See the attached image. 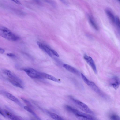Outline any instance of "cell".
<instances>
[{"instance_id":"6da1fadb","label":"cell","mask_w":120,"mask_h":120,"mask_svg":"<svg viewBox=\"0 0 120 120\" xmlns=\"http://www.w3.org/2000/svg\"><path fill=\"white\" fill-rule=\"evenodd\" d=\"M65 107L68 111L72 113L80 119L90 120L96 119L91 115L79 111L71 106L66 105Z\"/></svg>"},{"instance_id":"7a4b0ae2","label":"cell","mask_w":120,"mask_h":120,"mask_svg":"<svg viewBox=\"0 0 120 120\" xmlns=\"http://www.w3.org/2000/svg\"><path fill=\"white\" fill-rule=\"evenodd\" d=\"M0 35L3 38L9 41H15L19 39V37L13 33L7 28L0 26Z\"/></svg>"},{"instance_id":"3957f363","label":"cell","mask_w":120,"mask_h":120,"mask_svg":"<svg viewBox=\"0 0 120 120\" xmlns=\"http://www.w3.org/2000/svg\"><path fill=\"white\" fill-rule=\"evenodd\" d=\"M69 98L74 103L82 110L86 113L92 115H94V112L85 103L71 96H70Z\"/></svg>"},{"instance_id":"277c9868","label":"cell","mask_w":120,"mask_h":120,"mask_svg":"<svg viewBox=\"0 0 120 120\" xmlns=\"http://www.w3.org/2000/svg\"><path fill=\"white\" fill-rule=\"evenodd\" d=\"M23 70L29 76L32 78L37 79L44 78L42 76L41 72L32 68H25Z\"/></svg>"},{"instance_id":"5b68a950","label":"cell","mask_w":120,"mask_h":120,"mask_svg":"<svg viewBox=\"0 0 120 120\" xmlns=\"http://www.w3.org/2000/svg\"><path fill=\"white\" fill-rule=\"evenodd\" d=\"M88 86L101 97L105 99H108V97L106 95L100 90L94 82L90 81Z\"/></svg>"},{"instance_id":"8992f818","label":"cell","mask_w":120,"mask_h":120,"mask_svg":"<svg viewBox=\"0 0 120 120\" xmlns=\"http://www.w3.org/2000/svg\"><path fill=\"white\" fill-rule=\"evenodd\" d=\"M3 72L9 77L8 78L17 81L23 85V83L22 80L10 70L4 69L3 70Z\"/></svg>"},{"instance_id":"52a82bcc","label":"cell","mask_w":120,"mask_h":120,"mask_svg":"<svg viewBox=\"0 0 120 120\" xmlns=\"http://www.w3.org/2000/svg\"><path fill=\"white\" fill-rule=\"evenodd\" d=\"M0 114L4 117H7L12 120H19L20 119L18 117L12 114L7 110H2L1 109L0 110Z\"/></svg>"},{"instance_id":"ba28073f","label":"cell","mask_w":120,"mask_h":120,"mask_svg":"<svg viewBox=\"0 0 120 120\" xmlns=\"http://www.w3.org/2000/svg\"><path fill=\"white\" fill-rule=\"evenodd\" d=\"M37 44L41 49L46 53L50 57H52V51L53 49L40 42H37Z\"/></svg>"},{"instance_id":"9c48e42d","label":"cell","mask_w":120,"mask_h":120,"mask_svg":"<svg viewBox=\"0 0 120 120\" xmlns=\"http://www.w3.org/2000/svg\"><path fill=\"white\" fill-rule=\"evenodd\" d=\"M83 58L87 63L91 67L94 73L96 74L97 73L96 67L92 58L86 54L84 55Z\"/></svg>"},{"instance_id":"30bf717a","label":"cell","mask_w":120,"mask_h":120,"mask_svg":"<svg viewBox=\"0 0 120 120\" xmlns=\"http://www.w3.org/2000/svg\"><path fill=\"white\" fill-rule=\"evenodd\" d=\"M109 83L114 89L116 90L120 85V79L116 76L113 77L110 80Z\"/></svg>"},{"instance_id":"8fae6325","label":"cell","mask_w":120,"mask_h":120,"mask_svg":"<svg viewBox=\"0 0 120 120\" xmlns=\"http://www.w3.org/2000/svg\"><path fill=\"white\" fill-rule=\"evenodd\" d=\"M3 92V94L8 99L17 104L20 106H22V104L19 100L11 94L5 91Z\"/></svg>"},{"instance_id":"7c38bea8","label":"cell","mask_w":120,"mask_h":120,"mask_svg":"<svg viewBox=\"0 0 120 120\" xmlns=\"http://www.w3.org/2000/svg\"><path fill=\"white\" fill-rule=\"evenodd\" d=\"M63 66L64 68L69 71L77 75H79V72L73 67L65 64H63Z\"/></svg>"},{"instance_id":"4fadbf2b","label":"cell","mask_w":120,"mask_h":120,"mask_svg":"<svg viewBox=\"0 0 120 120\" xmlns=\"http://www.w3.org/2000/svg\"><path fill=\"white\" fill-rule=\"evenodd\" d=\"M41 74L43 78H45L58 83H60V80L50 75L41 72Z\"/></svg>"},{"instance_id":"5bb4252c","label":"cell","mask_w":120,"mask_h":120,"mask_svg":"<svg viewBox=\"0 0 120 120\" xmlns=\"http://www.w3.org/2000/svg\"><path fill=\"white\" fill-rule=\"evenodd\" d=\"M105 12L110 20L112 22L114 23L115 17L112 12L110 10L108 9L105 10Z\"/></svg>"},{"instance_id":"9a60e30c","label":"cell","mask_w":120,"mask_h":120,"mask_svg":"<svg viewBox=\"0 0 120 120\" xmlns=\"http://www.w3.org/2000/svg\"><path fill=\"white\" fill-rule=\"evenodd\" d=\"M48 115L52 118L56 120H64L63 118L58 115L54 113L48 111Z\"/></svg>"},{"instance_id":"2e32d148","label":"cell","mask_w":120,"mask_h":120,"mask_svg":"<svg viewBox=\"0 0 120 120\" xmlns=\"http://www.w3.org/2000/svg\"><path fill=\"white\" fill-rule=\"evenodd\" d=\"M8 79L9 82L14 86L20 88H23V85L18 81L9 78Z\"/></svg>"},{"instance_id":"e0dca14e","label":"cell","mask_w":120,"mask_h":120,"mask_svg":"<svg viewBox=\"0 0 120 120\" xmlns=\"http://www.w3.org/2000/svg\"><path fill=\"white\" fill-rule=\"evenodd\" d=\"M89 20L90 23L93 27L96 30H98V27L93 18L91 16H89Z\"/></svg>"},{"instance_id":"ac0fdd59","label":"cell","mask_w":120,"mask_h":120,"mask_svg":"<svg viewBox=\"0 0 120 120\" xmlns=\"http://www.w3.org/2000/svg\"><path fill=\"white\" fill-rule=\"evenodd\" d=\"M24 108L25 109L31 113L38 119H40L39 117L37 116V114L29 106H25L24 107Z\"/></svg>"},{"instance_id":"d6986e66","label":"cell","mask_w":120,"mask_h":120,"mask_svg":"<svg viewBox=\"0 0 120 120\" xmlns=\"http://www.w3.org/2000/svg\"><path fill=\"white\" fill-rule=\"evenodd\" d=\"M114 23L116 24L120 32V20L118 17L116 16L115 17Z\"/></svg>"},{"instance_id":"ffe728a7","label":"cell","mask_w":120,"mask_h":120,"mask_svg":"<svg viewBox=\"0 0 120 120\" xmlns=\"http://www.w3.org/2000/svg\"><path fill=\"white\" fill-rule=\"evenodd\" d=\"M110 119L112 120H120V118L118 115L115 114L111 115L109 116Z\"/></svg>"},{"instance_id":"44dd1931","label":"cell","mask_w":120,"mask_h":120,"mask_svg":"<svg viewBox=\"0 0 120 120\" xmlns=\"http://www.w3.org/2000/svg\"><path fill=\"white\" fill-rule=\"evenodd\" d=\"M21 99L23 101L24 103H25L27 105H28V106L32 107V105L30 103L29 101L25 99V98L22 97Z\"/></svg>"},{"instance_id":"7402d4cb","label":"cell","mask_w":120,"mask_h":120,"mask_svg":"<svg viewBox=\"0 0 120 120\" xmlns=\"http://www.w3.org/2000/svg\"><path fill=\"white\" fill-rule=\"evenodd\" d=\"M7 55L8 57L11 58H14L16 57L15 55L12 53H7Z\"/></svg>"},{"instance_id":"603a6c76","label":"cell","mask_w":120,"mask_h":120,"mask_svg":"<svg viewBox=\"0 0 120 120\" xmlns=\"http://www.w3.org/2000/svg\"><path fill=\"white\" fill-rule=\"evenodd\" d=\"M45 1L47 2H48L50 4H52V5H55V4L51 0H45Z\"/></svg>"},{"instance_id":"cb8c5ba5","label":"cell","mask_w":120,"mask_h":120,"mask_svg":"<svg viewBox=\"0 0 120 120\" xmlns=\"http://www.w3.org/2000/svg\"><path fill=\"white\" fill-rule=\"evenodd\" d=\"M13 2H14L15 3L17 4H20L21 3L18 0H10Z\"/></svg>"},{"instance_id":"d4e9b609","label":"cell","mask_w":120,"mask_h":120,"mask_svg":"<svg viewBox=\"0 0 120 120\" xmlns=\"http://www.w3.org/2000/svg\"><path fill=\"white\" fill-rule=\"evenodd\" d=\"M5 52L4 50L1 48H0V52L1 54H3V53Z\"/></svg>"},{"instance_id":"484cf974","label":"cell","mask_w":120,"mask_h":120,"mask_svg":"<svg viewBox=\"0 0 120 120\" xmlns=\"http://www.w3.org/2000/svg\"><path fill=\"white\" fill-rule=\"evenodd\" d=\"M60 0L64 4H66V5L67 4V3L65 1H64V0Z\"/></svg>"},{"instance_id":"4316f807","label":"cell","mask_w":120,"mask_h":120,"mask_svg":"<svg viewBox=\"0 0 120 120\" xmlns=\"http://www.w3.org/2000/svg\"><path fill=\"white\" fill-rule=\"evenodd\" d=\"M37 2H40L39 0H33Z\"/></svg>"},{"instance_id":"83f0119b","label":"cell","mask_w":120,"mask_h":120,"mask_svg":"<svg viewBox=\"0 0 120 120\" xmlns=\"http://www.w3.org/2000/svg\"><path fill=\"white\" fill-rule=\"evenodd\" d=\"M120 2V0H118Z\"/></svg>"}]
</instances>
